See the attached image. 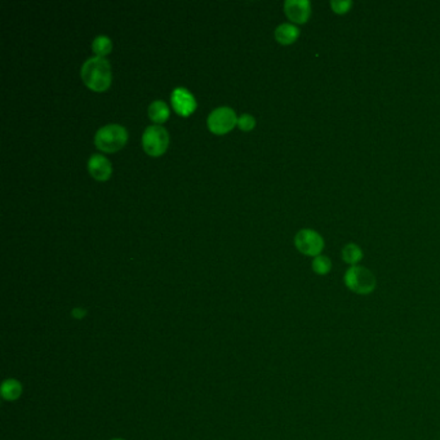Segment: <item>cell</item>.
<instances>
[{
    "mask_svg": "<svg viewBox=\"0 0 440 440\" xmlns=\"http://www.w3.org/2000/svg\"><path fill=\"white\" fill-rule=\"evenodd\" d=\"M81 79L89 89L103 92L110 87V62L103 57H92L81 67Z\"/></svg>",
    "mask_w": 440,
    "mask_h": 440,
    "instance_id": "1",
    "label": "cell"
},
{
    "mask_svg": "<svg viewBox=\"0 0 440 440\" xmlns=\"http://www.w3.org/2000/svg\"><path fill=\"white\" fill-rule=\"evenodd\" d=\"M128 141V132L119 125H105L95 133V144L103 153H115L125 147Z\"/></svg>",
    "mask_w": 440,
    "mask_h": 440,
    "instance_id": "2",
    "label": "cell"
},
{
    "mask_svg": "<svg viewBox=\"0 0 440 440\" xmlns=\"http://www.w3.org/2000/svg\"><path fill=\"white\" fill-rule=\"evenodd\" d=\"M344 282H345V286L357 294H372L377 286V280L374 272L358 265L352 266L345 272Z\"/></svg>",
    "mask_w": 440,
    "mask_h": 440,
    "instance_id": "3",
    "label": "cell"
},
{
    "mask_svg": "<svg viewBox=\"0 0 440 440\" xmlns=\"http://www.w3.org/2000/svg\"><path fill=\"white\" fill-rule=\"evenodd\" d=\"M169 136L162 125H151L142 134V146L150 156H161L168 149Z\"/></svg>",
    "mask_w": 440,
    "mask_h": 440,
    "instance_id": "4",
    "label": "cell"
},
{
    "mask_svg": "<svg viewBox=\"0 0 440 440\" xmlns=\"http://www.w3.org/2000/svg\"><path fill=\"white\" fill-rule=\"evenodd\" d=\"M294 244H296V248L306 256H319L324 248L322 235L311 228L300 230L294 238Z\"/></svg>",
    "mask_w": 440,
    "mask_h": 440,
    "instance_id": "5",
    "label": "cell"
},
{
    "mask_svg": "<svg viewBox=\"0 0 440 440\" xmlns=\"http://www.w3.org/2000/svg\"><path fill=\"white\" fill-rule=\"evenodd\" d=\"M238 125V117L233 109L219 108L208 117V128L214 134H225Z\"/></svg>",
    "mask_w": 440,
    "mask_h": 440,
    "instance_id": "6",
    "label": "cell"
},
{
    "mask_svg": "<svg viewBox=\"0 0 440 440\" xmlns=\"http://www.w3.org/2000/svg\"><path fill=\"white\" fill-rule=\"evenodd\" d=\"M172 106L181 117H189L197 109V101L187 89L177 88L172 93Z\"/></svg>",
    "mask_w": 440,
    "mask_h": 440,
    "instance_id": "7",
    "label": "cell"
},
{
    "mask_svg": "<svg viewBox=\"0 0 440 440\" xmlns=\"http://www.w3.org/2000/svg\"><path fill=\"white\" fill-rule=\"evenodd\" d=\"M284 12L292 23H308L311 16V4L308 0H286Z\"/></svg>",
    "mask_w": 440,
    "mask_h": 440,
    "instance_id": "8",
    "label": "cell"
},
{
    "mask_svg": "<svg viewBox=\"0 0 440 440\" xmlns=\"http://www.w3.org/2000/svg\"><path fill=\"white\" fill-rule=\"evenodd\" d=\"M88 170L91 176L97 181H106L110 178L112 167L108 158L103 155L93 154L89 158Z\"/></svg>",
    "mask_w": 440,
    "mask_h": 440,
    "instance_id": "9",
    "label": "cell"
},
{
    "mask_svg": "<svg viewBox=\"0 0 440 440\" xmlns=\"http://www.w3.org/2000/svg\"><path fill=\"white\" fill-rule=\"evenodd\" d=\"M300 37V29L292 23H282L275 30V39L280 45H289Z\"/></svg>",
    "mask_w": 440,
    "mask_h": 440,
    "instance_id": "10",
    "label": "cell"
},
{
    "mask_svg": "<svg viewBox=\"0 0 440 440\" xmlns=\"http://www.w3.org/2000/svg\"><path fill=\"white\" fill-rule=\"evenodd\" d=\"M1 398L7 402H15L23 394V385L16 378H8L1 383L0 388Z\"/></svg>",
    "mask_w": 440,
    "mask_h": 440,
    "instance_id": "11",
    "label": "cell"
},
{
    "mask_svg": "<svg viewBox=\"0 0 440 440\" xmlns=\"http://www.w3.org/2000/svg\"><path fill=\"white\" fill-rule=\"evenodd\" d=\"M149 117L156 123V125H162L166 120H168L169 108L167 103L163 101H154L149 106Z\"/></svg>",
    "mask_w": 440,
    "mask_h": 440,
    "instance_id": "12",
    "label": "cell"
},
{
    "mask_svg": "<svg viewBox=\"0 0 440 440\" xmlns=\"http://www.w3.org/2000/svg\"><path fill=\"white\" fill-rule=\"evenodd\" d=\"M361 258H363V250H360L359 245L352 243V244H347L344 247L342 260L345 261L346 264L357 266V264L361 261Z\"/></svg>",
    "mask_w": 440,
    "mask_h": 440,
    "instance_id": "13",
    "label": "cell"
},
{
    "mask_svg": "<svg viewBox=\"0 0 440 440\" xmlns=\"http://www.w3.org/2000/svg\"><path fill=\"white\" fill-rule=\"evenodd\" d=\"M92 50L95 53V57H103L108 56L112 50V43L108 37H97L92 43Z\"/></svg>",
    "mask_w": 440,
    "mask_h": 440,
    "instance_id": "14",
    "label": "cell"
},
{
    "mask_svg": "<svg viewBox=\"0 0 440 440\" xmlns=\"http://www.w3.org/2000/svg\"><path fill=\"white\" fill-rule=\"evenodd\" d=\"M313 270L318 275H327L332 269V262L327 256H316L313 260Z\"/></svg>",
    "mask_w": 440,
    "mask_h": 440,
    "instance_id": "15",
    "label": "cell"
},
{
    "mask_svg": "<svg viewBox=\"0 0 440 440\" xmlns=\"http://www.w3.org/2000/svg\"><path fill=\"white\" fill-rule=\"evenodd\" d=\"M330 7L335 13L337 15H345L352 7V0H332Z\"/></svg>",
    "mask_w": 440,
    "mask_h": 440,
    "instance_id": "16",
    "label": "cell"
},
{
    "mask_svg": "<svg viewBox=\"0 0 440 440\" xmlns=\"http://www.w3.org/2000/svg\"><path fill=\"white\" fill-rule=\"evenodd\" d=\"M255 125H256V120L250 114H243L242 117H239L238 119V127L244 132L252 131L255 128Z\"/></svg>",
    "mask_w": 440,
    "mask_h": 440,
    "instance_id": "17",
    "label": "cell"
},
{
    "mask_svg": "<svg viewBox=\"0 0 440 440\" xmlns=\"http://www.w3.org/2000/svg\"><path fill=\"white\" fill-rule=\"evenodd\" d=\"M111 440H125V439H122V438H115V439H111Z\"/></svg>",
    "mask_w": 440,
    "mask_h": 440,
    "instance_id": "18",
    "label": "cell"
}]
</instances>
